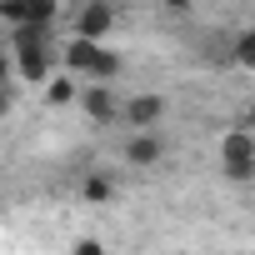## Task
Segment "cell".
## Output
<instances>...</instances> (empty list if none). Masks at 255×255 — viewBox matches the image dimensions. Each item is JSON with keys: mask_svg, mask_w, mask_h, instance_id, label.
I'll return each instance as SVG.
<instances>
[{"mask_svg": "<svg viewBox=\"0 0 255 255\" xmlns=\"http://www.w3.org/2000/svg\"><path fill=\"white\" fill-rule=\"evenodd\" d=\"M80 105H85V115H90V120H105V125L125 110V105L115 100V90H110V85H90V90L80 95Z\"/></svg>", "mask_w": 255, "mask_h": 255, "instance_id": "obj_5", "label": "cell"}, {"mask_svg": "<svg viewBox=\"0 0 255 255\" xmlns=\"http://www.w3.org/2000/svg\"><path fill=\"white\" fill-rule=\"evenodd\" d=\"M160 155H165V140L155 130H135L130 140H125V160H130V165H155Z\"/></svg>", "mask_w": 255, "mask_h": 255, "instance_id": "obj_4", "label": "cell"}, {"mask_svg": "<svg viewBox=\"0 0 255 255\" xmlns=\"http://www.w3.org/2000/svg\"><path fill=\"white\" fill-rule=\"evenodd\" d=\"M255 160V135L250 130H225L220 140V165H250Z\"/></svg>", "mask_w": 255, "mask_h": 255, "instance_id": "obj_6", "label": "cell"}, {"mask_svg": "<svg viewBox=\"0 0 255 255\" xmlns=\"http://www.w3.org/2000/svg\"><path fill=\"white\" fill-rule=\"evenodd\" d=\"M20 5H25V25H50L60 0H20Z\"/></svg>", "mask_w": 255, "mask_h": 255, "instance_id": "obj_10", "label": "cell"}, {"mask_svg": "<svg viewBox=\"0 0 255 255\" xmlns=\"http://www.w3.org/2000/svg\"><path fill=\"white\" fill-rule=\"evenodd\" d=\"M10 70H15V60H10L5 50H0V85H5V80H10Z\"/></svg>", "mask_w": 255, "mask_h": 255, "instance_id": "obj_16", "label": "cell"}, {"mask_svg": "<svg viewBox=\"0 0 255 255\" xmlns=\"http://www.w3.org/2000/svg\"><path fill=\"white\" fill-rule=\"evenodd\" d=\"M160 5H170V10H190L195 0H160Z\"/></svg>", "mask_w": 255, "mask_h": 255, "instance_id": "obj_18", "label": "cell"}, {"mask_svg": "<svg viewBox=\"0 0 255 255\" xmlns=\"http://www.w3.org/2000/svg\"><path fill=\"white\" fill-rule=\"evenodd\" d=\"M110 25H115V5H110V0H90V5L75 15V35L80 40H95V45H105Z\"/></svg>", "mask_w": 255, "mask_h": 255, "instance_id": "obj_2", "label": "cell"}, {"mask_svg": "<svg viewBox=\"0 0 255 255\" xmlns=\"http://www.w3.org/2000/svg\"><path fill=\"white\" fill-rule=\"evenodd\" d=\"M70 255H105V245H100V240H90V235H85V240H75V250H70Z\"/></svg>", "mask_w": 255, "mask_h": 255, "instance_id": "obj_15", "label": "cell"}, {"mask_svg": "<svg viewBox=\"0 0 255 255\" xmlns=\"http://www.w3.org/2000/svg\"><path fill=\"white\" fill-rule=\"evenodd\" d=\"M45 95H50V105H70V100H80V95H75V80H70V75H50Z\"/></svg>", "mask_w": 255, "mask_h": 255, "instance_id": "obj_11", "label": "cell"}, {"mask_svg": "<svg viewBox=\"0 0 255 255\" xmlns=\"http://www.w3.org/2000/svg\"><path fill=\"white\" fill-rule=\"evenodd\" d=\"M125 120L135 125V130H150V125L165 115V100L155 95V90H145V95H135V100H125V110H120Z\"/></svg>", "mask_w": 255, "mask_h": 255, "instance_id": "obj_3", "label": "cell"}, {"mask_svg": "<svg viewBox=\"0 0 255 255\" xmlns=\"http://www.w3.org/2000/svg\"><path fill=\"white\" fill-rule=\"evenodd\" d=\"M65 70H85V75H95L100 85H110V75L120 70V55L115 50H105V45H95V40H70L65 45Z\"/></svg>", "mask_w": 255, "mask_h": 255, "instance_id": "obj_1", "label": "cell"}, {"mask_svg": "<svg viewBox=\"0 0 255 255\" xmlns=\"http://www.w3.org/2000/svg\"><path fill=\"white\" fill-rule=\"evenodd\" d=\"M0 115H10V90L0 85Z\"/></svg>", "mask_w": 255, "mask_h": 255, "instance_id": "obj_19", "label": "cell"}, {"mask_svg": "<svg viewBox=\"0 0 255 255\" xmlns=\"http://www.w3.org/2000/svg\"><path fill=\"white\" fill-rule=\"evenodd\" d=\"M0 20H10V25H25V5H20V0H0Z\"/></svg>", "mask_w": 255, "mask_h": 255, "instance_id": "obj_14", "label": "cell"}, {"mask_svg": "<svg viewBox=\"0 0 255 255\" xmlns=\"http://www.w3.org/2000/svg\"><path fill=\"white\" fill-rule=\"evenodd\" d=\"M10 45H15V50H35V45H50V25H15Z\"/></svg>", "mask_w": 255, "mask_h": 255, "instance_id": "obj_9", "label": "cell"}, {"mask_svg": "<svg viewBox=\"0 0 255 255\" xmlns=\"http://www.w3.org/2000/svg\"><path fill=\"white\" fill-rule=\"evenodd\" d=\"M240 130H250V135H255V100H250V110H245V125H240Z\"/></svg>", "mask_w": 255, "mask_h": 255, "instance_id": "obj_17", "label": "cell"}, {"mask_svg": "<svg viewBox=\"0 0 255 255\" xmlns=\"http://www.w3.org/2000/svg\"><path fill=\"white\" fill-rule=\"evenodd\" d=\"M80 195H85L90 205L115 200V175H110V170H90V175H85V185H80Z\"/></svg>", "mask_w": 255, "mask_h": 255, "instance_id": "obj_8", "label": "cell"}, {"mask_svg": "<svg viewBox=\"0 0 255 255\" xmlns=\"http://www.w3.org/2000/svg\"><path fill=\"white\" fill-rule=\"evenodd\" d=\"M235 65H245V70H255V25L250 30H240V40H235Z\"/></svg>", "mask_w": 255, "mask_h": 255, "instance_id": "obj_12", "label": "cell"}, {"mask_svg": "<svg viewBox=\"0 0 255 255\" xmlns=\"http://www.w3.org/2000/svg\"><path fill=\"white\" fill-rule=\"evenodd\" d=\"M220 170H225V180H235V185H250V180H255V160H250V165H220Z\"/></svg>", "mask_w": 255, "mask_h": 255, "instance_id": "obj_13", "label": "cell"}, {"mask_svg": "<svg viewBox=\"0 0 255 255\" xmlns=\"http://www.w3.org/2000/svg\"><path fill=\"white\" fill-rule=\"evenodd\" d=\"M15 70L25 80H50V45H35V50H15Z\"/></svg>", "mask_w": 255, "mask_h": 255, "instance_id": "obj_7", "label": "cell"}]
</instances>
